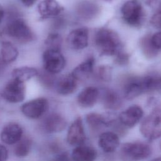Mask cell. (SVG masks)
Returning <instances> with one entry per match:
<instances>
[{"label": "cell", "instance_id": "obj_29", "mask_svg": "<svg viewBox=\"0 0 161 161\" xmlns=\"http://www.w3.org/2000/svg\"><path fill=\"white\" fill-rule=\"evenodd\" d=\"M62 39L61 36L56 33H52L48 35L45 40L47 49L60 50L61 49Z\"/></svg>", "mask_w": 161, "mask_h": 161}, {"label": "cell", "instance_id": "obj_25", "mask_svg": "<svg viewBox=\"0 0 161 161\" xmlns=\"http://www.w3.org/2000/svg\"><path fill=\"white\" fill-rule=\"evenodd\" d=\"M38 74V70L30 67H21L14 69L12 72L13 79L24 82Z\"/></svg>", "mask_w": 161, "mask_h": 161}, {"label": "cell", "instance_id": "obj_3", "mask_svg": "<svg viewBox=\"0 0 161 161\" xmlns=\"http://www.w3.org/2000/svg\"><path fill=\"white\" fill-rule=\"evenodd\" d=\"M140 130L142 135L149 140L161 136V103L156 106L143 119Z\"/></svg>", "mask_w": 161, "mask_h": 161}, {"label": "cell", "instance_id": "obj_24", "mask_svg": "<svg viewBox=\"0 0 161 161\" xmlns=\"http://www.w3.org/2000/svg\"><path fill=\"white\" fill-rule=\"evenodd\" d=\"M139 46L143 55L148 58H154L158 53L159 50L153 45L150 35H147L141 38L139 41Z\"/></svg>", "mask_w": 161, "mask_h": 161}, {"label": "cell", "instance_id": "obj_33", "mask_svg": "<svg viewBox=\"0 0 161 161\" xmlns=\"http://www.w3.org/2000/svg\"><path fill=\"white\" fill-rule=\"evenodd\" d=\"M51 161H72V158L67 152H60L57 153Z\"/></svg>", "mask_w": 161, "mask_h": 161}, {"label": "cell", "instance_id": "obj_9", "mask_svg": "<svg viewBox=\"0 0 161 161\" xmlns=\"http://www.w3.org/2000/svg\"><path fill=\"white\" fill-rule=\"evenodd\" d=\"M48 107V100L45 97H38L23 104L21 106V111L26 117L36 119L46 112Z\"/></svg>", "mask_w": 161, "mask_h": 161}, {"label": "cell", "instance_id": "obj_21", "mask_svg": "<svg viewBox=\"0 0 161 161\" xmlns=\"http://www.w3.org/2000/svg\"><path fill=\"white\" fill-rule=\"evenodd\" d=\"M71 158L73 161H95L97 152L91 147L81 145L73 150Z\"/></svg>", "mask_w": 161, "mask_h": 161}, {"label": "cell", "instance_id": "obj_14", "mask_svg": "<svg viewBox=\"0 0 161 161\" xmlns=\"http://www.w3.org/2000/svg\"><path fill=\"white\" fill-rule=\"evenodd\" d=\"M23 130L20 125L15 123L6 125L2 130L0 135L1 140L6 144L11 145L17 143L21 139Z\"/></svg>", "mask_w": 161, "mask_h": 161}, {"label": "cell", "instance_id": "obj_37", "mask_svg": "<svg viewBox=\"0 0 161 161\" xmlns=\"http://www.w3.org/2000/svg\"><path fill=\"white\" fill-rule=\"evenodd\" d=\"M4 16V10L1 5H0V23H1Z\"/></svg>", "mask_w": 161, "mask_h": 161}, {"label": "cell", "instance_id": "obj_27", "mask_svg": "<svg viewBox=\"0 0 161 161\" xmlns=\"http://www.w3.org/2000/svg\"><path fill=\"white\" fill-rule=\"evenodd\" d=\"M146 4L153 10L150 18L151 25L161 30V0H147Z\"/></svg>", "mask_w": 161, "mask_h": 161}, {"label": "cell", "instance_id": "obj_15", "mask_svg": "<svg viewBox=\"0 0 161 161\" xmlns=\"http://www.w3.org/2000/svg\"><path fill=\"white\" fill-rule=\"evenodd\" d=\"M63 10V7L56 0H43L38 5V11L43 19L57 16Z\"/></svg>", "mask_w": 161, "mask_h": 161}, {"label": "cell", "instance_id": "obj_4", "mask_svg": "<svg viewBox=\"0 0 161 161\" xmlns=\"http://www.w3.org/2000/svg\"><path fill=\"white\" fill-rule=\"evenodd\" d=\"M151 153V147L141 142L125 143L121 146L119 152L123 161H140L147 158Z\"/></svg>", "mask_w": 161, "mask_h": 161}, {"label": "cell", "instance_id": "obj_36", "mask_svg": "<svg viewBox=\"0 0 161 161\" xmlns=\"http://www.w3.org/2000/svg\"><path fill=\"white\" fill-rule=\"evenodd\" d=\"M21 1V3L26 6H31L35 2L36 0H20Z\"/></svg>", "mask_w": 161, "mask_h": 161}, {"label": "cell", "instance_id": "obj_20", "mask_svg": "<svg viewBox=\"0 0 161 161\" xmlns=\"http://www.w3.org/2000/svg\"><path fill=\"white\" fill-rule=\"evenodd\" d=\"M94 64L95 60L94 57H89L75 67L71 74L77 81L87 79L94 71Z\"/></svg>", "mask_w": 161, "mask_h": 161}, {"label": "cell", "instance_id": "obj_16", "mask_svg": "<svg viewBox=\"0 0 161 161\" xmlns=\"http://www.w3.org/2000/svg\"><path fill=\"white\" fill-rule=\"evenodd\" d=\"M67 125L65 118L59 114L52 113L47 116L43 122V127L48 133H58L63 131Z\"/></svg>", "mask_w": 161, "mask_h": 161}, {"label": "cell", "instance_id": "obj_5", "mask_svg": "<svg viewBox=\"0 0 161 161\" xmlns=\"http://www.w3.org/2000/svg\"><path fill=\"white\" fill-rule=\"evenodd\" d=\"M123 21L132 27H140L145 20V12L138 0H128L121 8Z\"/></svg>", "mask_w": 161, "mask_h": 161}, {"label": "cell", "instance_id": "obj_12", "mask_svg": "<svg viewBox=\"0 0 161 161\" xmlns=\"http://www.w3.org/2000/svg\"><path fill=\"white\" fill-rule=\"evenodd\" d=\"M143 111L138 105H132L121 112L118 117L122 125L127 127L135 126L142 118Z\"/></svg>", "mask_w": 161, "mask_h": 161}, {"label": "cell", "instance_id": "obj_13", "mask_svg": "<svg viewBox=\"0 0 161 161\" xmlns=\"http://www.w3.org/2000/svg\"><path fill=\"white\" fill-rule=\"evenodd\" d=\"M100 12L99 5L90 0L80 1L76 7L77 16L83 20H90L96 17Z\"/></svg>", "mask_w": 161, "mask_h": 161}, {"label": "cell", "instance_id": "obj_32", "mask_svg": "<svg viewBox=\"0 0 161 161\" xmlns=\"http://www.w3.org/2000/svg\"><path fill=\"white\" fill-rule=\"evenodd\" d=\"M129 62V55L125 52L121 51L116 55V62L121 65H126Z\"/></svg>", "mask_w": 161, "mask_h": 161}, {"label": "cell", "instance_id": "obj_39", "mask_svg": "<svg viewBox=\"0 0 161 161\" xmlns=\"http://www.w3.org/2000/svg\"><path fill=\"white\" fill-rule=\"evenodd\" d=\"M103 1H107V2H111V1H112L113 0H103Z\"/></svg>", "mask_w": 161, "mask_h": 161}, {"label": "cell", "instance_id": "obj_22", "mask_svg": "<svg viewBox=\"0 0 161 161\" xmlns=\"http://www.w3.org/2000/svg\"><path fill=\"white\" fill-rule=\"evenodd\" d=\"M101 101L103 106L109 109L116 110L122 104V100L119 95L114 90L104 89L101 94Z\"/></svg>", "mask_w": 161, "mask_h": 161}, {"label": "cell", "instance_id": "obj_23", "mask_svg": "<svg viewBox=\"0 0 161 161\" xmlns=\"http://www.w3.org/2000/svg\"><path fill=\"white\" fill-rule=\"evenodd\" d=\"M1 58L4 62L11 63L14 62L18 56V50L16 47L9 41H4L1 43Z\"/></svg>", "mask_w": 161, "mask_h": 161}, {"label": "cell", "instance_id": "obj_30", "mask_svg": "<svg viewBox=\"0 0 161 161\" xmlns=\"http://www.w3.org/2000/svg\"><path fill=\"white\" fill-rule=\"evenodd\" d=\"M111 68L108 65H101L96 71V78L103 81H109L111 79Z\"/></svg>", "mask_w": 161, "mask_h": 161}, {"label": "cell", "instance_id": "obj_11", "mask_svg": "<svg viewBox=\"0 0 161 161\" xmlns=\"http://www.w3.org/2000/svg\"><path fill=\"white\" fill-rule=\"evenodd\" d=\"M86 140V134L82 120L80 117L77 118L70 126L67 135V142L73 146H79L84 143Z\"/></svg>", "mask_w": 161, "mask_h": 161}, {"label": "cell", "instance_id": "obj_40", "mask_svg": "<svg viewBox=\"0 0 161 161\" xmlns=\"http://www.w3.org/2000/svg\"><path fill=\"white\" fill-rule=\"evenodd\" d=\"M2 97V95H1V92H0V99H1V97Z\"/></svg>", "mask_w": 161, "mask_h": 161}, {"label": "cell", "instance_id": "obj_28", "mask_svg": "<svg viewBox=\"0 0 161 161\" xmlns=\"http://www.w3.org/2000/svg\"><path fill=\"white\" fill-rule=\"evenodd\" d=\"M31 145V140L28 138L21 139L17 142L14 148V153L18 157L23 158L26 157L30 152Z\"/></svg>", "mask_w": 161, "mask_h": 161}, {"label": "cell", "instance_id": "obj_34", "mask_svg": "<svg viewBox=\"0 0 161 161\" xmlns=\"http://www.w3.org/2000/svg\"><path fill=\"white\" fill-rule=\"evenodd\" d=\"M151 40L154 47L158 50H161V31L151 35Z\"/></svg>", "mask_w": 161, "mask_h": 161}, {"label": "cell", "instance_id": "obj_18", "mask_svg": "<svg viewBox=\"0 0 161 161\" xmlns=\"http://www.w3.org/2000/svg\"><path fill=\"white\" fill-rule=\"evenodd\" d=\"M57 92L61 95L67 96L73 93L77 89V80L70 74L59 78L55 82Z\"/></svg>", "mask_w": 161, "mask_h": 161}, {"label": "cell", "instance_id": "obj_38", "mask_svg": "<svg viewBox=\"0 0 161 161\" xmlns=\"http://www.w3.org/2000/svg\"><path fill=\"white\" fill-rule=\"evenodd\" d=\"M151 161H161V157H157L153 160H152Z\"/></svg>", "mask_w": 161, "mask_h": 161}, {"label": "cell", "instance_id": "obj_19", "mask_svg": "<svg viewBox=\"0 0 161 161\" xmlns=\"http://www.w3.org/2000/svg\"><path fill=\"white\" fill-rule=\"evenodd\" d=\"M98 143L103 151L106 153H111L118 147L119 139L115 133L106 131L99 135Z\"/></svg>", "mask_w": 161, "mask_h": 161}, {"label": "cell", "instance_id": "obj_8", "mask_svg": "<svg viewBox=\"0 0 161 161\" xmlns=\"http://www.w3.org/2000/svg\"><path fill=\"white\" fill-rule=\"evenodd\" d=\"M1 95L5 100L9 103H16L22 101L25 96L24 83L13 79L6 84Z\"/></svg>", "mask_w": 161, "mask_h": 161}, {"label": "cell", "instance_id": "obj_35", "mask_svg": "<svg viewBox=\"0 0 161 161\" xmlns=\"http://www.w3.org/2000/svg\"><path fill=\"white\" fill-rule=\"evenodd\" d=\"M8 158V151L6 148L0 145V161H5Z\"/></svg>", "mask_w": 161, "mask_h": 161}, {"label": "cell", "instance_id": "obj_17", "mask_svg": "<svg viewBox=\"0 0 161 161\" xmlns=\"http://www.w3.org/2000/svg\"><path fill=\"white\" fill-rule=\"evenodd\" d=\"M99 96V90L92 86H89L82 89L77 96V101L79 106L83 108L93 106L97 102Z\"/></svg>", "mask_w": 161, "mask_h": 161}, {"label": "cell", "instance_id": "obj_2", "mask_svg": "<svg viewBox=\"0 0 161 161\" xmlns=\"http://www.w3.org/2000/svg\"><path fill=\"white\" fill-rule=\"evenodd\" d=\"M94 44L103 56L116 55L122 51V43L118 35L109 28L98 29L94 35Z\"/></svg>", "mask_w": 161, "mask_h": 161}, {"label": "cell", "instance_id": "obj_10", "mask_svg": "<svg viewBox=\"0 0 161 161\" xmlns=\"http://www.w3.org/2000/svg\"><path fill=\"white\" fill-rule=\"evenodd\" d=\"M89 31L87 28L80 27L72 30L67 37L68 46L72 50H80L88 45Z\"/></svg>", "mask_w": 161, "mask_h": 161}, {"label": "cell", "instance_id": "obj_1", "mask_svg": "<svg viewBox=\"0 0 161 161\" xmlns=\"http://www.w3.org/2000/svg\"><path fill=\"white\" fill-rule=\"evenodd\" d=\"M161 87V74H150L128 77L123 84V94L126 99H133L142 94Z\"/></svg>", "mask_w": 161, "mask_h": 161}, {"label": "cell", "instance_id": "obj_26", "mask_svg": "<svg viewBox=\"0 0 161 161\" xmlns=\"http://www.w3.org/2000/svg\"><path fill=\"white\" fill-rule=\"evenodd\" d=\"M86 119L90 128L94 131L98 130L104 126H107L111 123V121H108L103 115L96 113L87 114Z\"/></svg>", "mask_w": 161, "mask_h": 161}, {"label": "cell", "instance_id": "obj_6", "mask_svg": "<svg viewBox=\"0 0 161 161\" xmlns=\"http://www.w3.org/2000/svg\"><path fill=\"white\" fill-rule=\"evenodd\" d=\"M6 33L19 43H28L35 39V35L25 21L21 18L11 19L5 30Z\"/></svg>", "mask_w": 161, "mask_h": 161}, {"label": "cell", "instance_id": "obj_31", "mask_svg": "<svg viewBox=\"0 0 161 161\" xmlns=\"http://www.w3.org/2000/svg\"><path fill=\"white\" fill-rule=\"evenodd\" d=\"M54 74H50L47 71L42 72L40 74V80L42 84H43L47 87H52L55 85L56 80L53 76Z\"/></svg>", "mask_w": 161, "mask_h": 161}, {"label": "cell", "instance_id": "obj_7", "mask_svg": "<svg viewBox=\"0 0 161 161\" xmlns=\"http://www.w3.org/2000/svg\"><path fill=\"white\" fill-rule=\"evenodd\" d=\"M42 57L45 70L50 74L60 72L65 65V58L60 50L46 49Z\"/></svg>", "mask_w": 161, "mask_h": 161}]
</instances>
